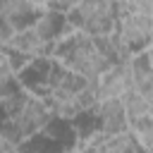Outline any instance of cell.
<instances>
[{"label": "cell", "mask_w": 153, "mask_h": 153, "mask_svg": "<svg viewBox=\"0 0 153 153\" xmlns=\"http://www.w3.org/2000/svg\"><path fill=\"white\" fill-rule=\"evenodd\" d=\"M45 14V7H38L31 0H0V22L12 24L17 31L33 26Z\"/></svg>", "instance_id": "obj_6"}, {"label": "cell", "mask_w": 153, "mask_h": 153, "mask_svg": "<svg viewBox=\"0 0 153 153\" xmlns=\"http://www.w3.org/2000/svg\"><path fill=\"white\" fill-rule=\"evenodd\" d=\"M31 2H36L38 7H48V0H31Z\"/></svg>", "instance_id": "obj_10"}, {"label": "cell", "mask_w": 153, "mask_h": 153, "mask_svg": "<svg viewBox=\"0 0 153 153\" xmlns=\"http://www.w3.org/2000/svg\"><path fill=\"white\" fill-rule=\"evenodd\" d=\"M79 2H81V0H48V7H45V10H48V12H57V14H65V17H67V14H69Z\"/></svg>", "instance_id": "obj_9"}, {"label": "cell", "mask_w": 153, "mask_h": 153, "mask_svg": "<svg viewBox=\"0 0 153 153\" xmlns=\"http://www.w3.org/2000/svg\"><path fill=\"white\" fill-rule=\"evenodd\" d=\"M129 65H131V76H134L131 88L143 96V100L148 103V108L153 112V65H151L146 53H139V55L129 57Z\"/></svg>", "instance_id": "obj_8"}, {"label": "cell", "mask_w": 153, "mask_h": 153, "mask_svg": "<svg viewBox=\"0 0 153 153\" xmlns=\"http://www.w3.org/2000/svg\"><path fill=\"white\" fill-rule=\"evenodd\" d=\"M146 153H153V146H151V148H148V151H146Z\"/></svg>", "instance_id": "obj_13"}, {"label": "cell", "mask_w": 153, "mask_h": 153, "mask_svg": "<svg viewBox=\"0 0 153 153\" xmlns=\"http://www.w3.org/2000/svg\"><path fill=\"white\" fill-rule=\"evenodd\" d=\"M91 115L98 124V131H103V134H124V131H129V117H127L122 98L100 100L91 110Z\"/></svg>", "instance_id": "obj_4"}, {"label": "cell", "mask_w": 153, "mask_h": 153, "mask_svg": "<svg viewBox=\"0 0 153 153\" xmlns=\"http://www.w3.org/2000/svg\"><path fill=\"white\" fill-rule=\"evenodd\" d=\"M2 48L14 50V53H22V55H29V57H33V60H38V57H53V50H55L50 43H45V41L41 38V33H38L33 26L17 31V33L12 36V41L5 43Z\"/></svg>", "instance_id": "obj_7"}, {"label": "cell", "mask_w": 153, "mask_h": 153, "mask_svg": "<svg viewBox=\"0 0 153 153\" xmlns=\"http://www.w3.org/2000/svg\"><path fill=\"white\" fill-rule=\"evenodd\" d=\"M120 14L122 12L112 0H81L67 14V22L74 31L88 36H115Z\"/></svg>", "instance_id": "obj_2"}, {"label": "cell", "mask_w": 153, "mask_h": 153, "mask_svg": "<svg viewBox=\"0 0 153 153\" xmlns=\"http://www.w3.org/2000/svg\"><path fill=\"white\" fill-rule=\"evenodd\" d=\"M53 60L81 74L88 81H96L117 62H124L112 36H88L81 31H69L57 41Z\"/></svg>", "instance_id": "obj_1"}, {"label": "cell", "mask_w": 153, "mask_h": 153, "mask_svg": "<svg viewBox=\"0 0 153 153\" xmlns=\"http://www.w3.org/2000/svg\"><path fill=\"white\" fill-rule=\"evenodd\" d=\"M115 43L124 60L146 53L153 45V19L151 14H136V12H122L120 24L115 31Z\"/></svg>", "instance_id": "obj_3"}, {"label": "cell", "mask_w": 153, "mask_h": 153, "mask_svg": "<svg viewBox=\"0 0 153 153\" xmlns=\"http://www.w3.org/2000/svg\"><path fill=\"white\" fill-rule=\"evenodd\" d=\"M131 86H134V76H131V65H129V60L117 62L115 67H110L105 74H100V76L96 79V88H98V98H100V100L122 98Z\"/></svg>", "instance_id": "obj_5"}, {"label": "cell", "mask_w": 153, "mask_h": 153, "mask_svg": "<svg viewBox=\"0 0 153 153\" xmlns=\"http://www.w3.org/2000/svg\"><path fill=\"white\" fill-rule=\"evenodd\" d=\"M146 55H148V60H151V65H153V45H151V48L146 50Z\"/></svg>", "instance_id": "obj_11"}, {"label": "cell", "mask_w": 153, "mask_h": 153, "mask_svg": "<svg viewBox=\"0 0 153 153\" xmlns=\"http://www.w3.org/2000/svg\"><path fill=\"white\" fill-rule=\"evenodd\" d=\"M65 153H79V151H76V148H72V151H65Z\"/></svg>", "instance_id": "obj_12"}]
</instances>
